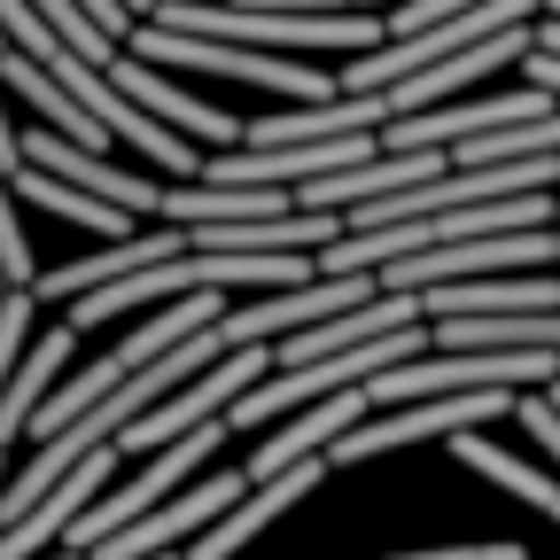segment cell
<instances>
[{"label": "cell", "mask_w": 560, "mask_h": 560, "mask_svg": "<svg viewBox=\"0 0 560 560\" xmlns=\"http://www.w3.org/2000/svg\"><path fill=\"white\" fill-rule=\"evenodd\" d=\"M140 62H187V70H210V79H242V86H265V94H289V102H335L342 79H327V70L312 62H289V55H257V47H226V39H187V32H164V24H140L125 39Z\"/></svg>", "instance_id": "obj_1"}, {"label": "cell", "mask_w": 560, "mask_h": 560, "mask_svg": "<svg viewBox=\"0 0 560 560\" xmlns=\"http://www.w3.org/2000/svg\"><path fill=\"white\" fill-rule=\"evenodd\" d=\"M265 374H280V350H234V359H219L202 382H187L179 397H164L149 420H132V429L117 436V452H132V459H156V452H172L179 436H195V429H210V420H226Z\"/></svg>", "instance_id": "obj_2"}, {"label": "cell", "mask_w": 560, "mask_h": 560, "mask_svg": "<svg viewBox=\"0 0 560 560\" xmlns=\"http://www.w3.org/2000/svg\"><path fill=\"white\" fill-rule=\"evenodd\" d=\"M249 467H219V475H202V482H187L172 506H156L149 522H132L125 537H109L102 552H86V560H172V545L179 537H210L242 499H249Z\"/></svg>", "instance_id": "obj_3"}, {"label": "cell", "mask_w": 560, "mask_h": 560, "mask_svg": "<svg viewBox=\"0 0 560 560\" xmlns=\"http://www.w3.org/2000/svg\"><path fill=\"white\" fill-rule=\"evenodd\" d=\"M24 164H32V172H55V179H70V187H86V195H102L109 210H125V219L164 210V187H156V179H140V172H125V164H109V156L79 149V140H62L55 125H32V132H24Z\"/></svg>", "instance_id": "obj_4"}, {"label": "cell", "mask_w": 560, "mask_h": 560, "mask_svg": "<svg viewBox=\"0 0 560 560\" xmlns=\"http://www.w3.org/2000/svg\"><path fill=\"white\" fill-rule=\"evenodd\" d=\"M109 79L149 109L156 125H172L179 140H195V149H210V156H226V149H249V125L242 117H226V109H210V102H195V94H179L156 62H140V55H117V70Z\"/></svg>", "instance_id": "obj_5"}, {"label": "cell", "mask_w": 560, "mask_h": 560, "mask_svg": "<svg viewBox=\"0 0 560 560\" xmlns=\"http://www.w3.org/2000/svg\"><path fill=\"white\" fill-rule=\"evenodd\" d=\"M529 55H537V24H529V32H506V39H490V47H467V55H444V62H429L420 79H405V86L389 94V125H397V117H429V109L452 102L459 86L490 79V70H506V62H529Z\"/></svg>", "instance_id": "obj_6"}, {"label": "cell", "mask_w": 560, "mask_h": 560, "mask_svg": "<svg viewBox=\"0 0 560 560\" xmlns=\"http://www.w3.org/2000/svg\"><path fill=\"white\" fill-rule=\"evenodd\" d=\"M172 257H187V234H132V242H102L94 257H79V265H62V272H39L32 280V296H102V289H117V280H132V272H149V265H172Z\"/></svg>", "instance_id": "obj_7"}, {"label": "cell", "mask_w": 560, "mask_h": 560, "mask_svg": "<svg viewBox=\"0 0 560 560\" xmlns=\"http://www.w3.org/2000/svg\"><path fill=\"white\" fill-rule=\"evenodd\" d=\"M319 482H327V459H304V467H289L280 482H257L249 499H242V506H234V514H226L219 529H210V537H195V545H187L179 560H234V552H242V545H249L257 529H272V522L289 514L296 499H312Z\"/></svg>", "instance_id": "obj_8"}, {"label": "cell", "mask_w": 560, "mask_h": 560, "mask_svg": "<svg viewBox=\"0 0 560 560\" xmlns=\"http://www.w3.org/2000/svg\"><path fill=\"white\" fill-rule=\"evenodd\" d=\"M296 195L280 187H210V179H187V187H164V210L156 219L195 234V226H257V219H289Z\"/></svg>", "instance_id": "obj_9"}, {"label": "cell", "mask_w": 560, "mask_h": 560, "mask_svg": "<svg viewBox=\"0 0 560 560\" xmlns=\"http://www.w3.org/2000/svg\"><path fill=\"white\" fill-rule=\"evenodd\" d=\"M70 335L79 327H47L32 350H24V366H16V382H9V397H0V444H16V436H32V420L47 412V389L62 382V359H70Z\"/></svg>", "instance_id": "obj_10"}, {"label": "cell", "mask_w": 560, "mask_h": 560, "mask_svg": "<svg viewBox=\"0 0 560 560\" xmlns=\"http://www.w3.org/2000/svg\"><path fill=\"white\" fill-rule=\"evenodd\" d=\"M0 86H9L16 102H32V109H39V117H47L62 140H79V149H94V156L109 149V125H102V117H86V109L70 102V94L47 79V70L32 62V55H0Z\"/></svg>", "instance_id": "obj_11"}, {"label": "cell", "mask_w": 560, "mask_h": 560, "mask_svg": "<svg viewBox=\"0 0 560 560\" xmlns=\"http://www.w3.org/2000/svg\"><path fill=\"white\" fill-rule=\"evenodd\" d=\"M452 459L459 467H475L482 482H506L522 506H537L545 522H560V475H545V467H529V459H514V452H499L490 436H452Z\"/></svg>", "instance_id": "obj_12"}, {"label": "cell", "mask_w": 560, "mask_h": 560, "mask_svg": "<svg viewBox=\"0 0 560 560\" xmlns=\"http://www.w3.org/2000/svg\"><path fill=\"white\" fill-rule=\"evenodd\" d=\"M16 195H32L39 210H55V219L86 226V234H102V242H132V219H125V210H109L102 195L70 187V179H55V172H24V179H16Z\"/></svg>", "instance_id": "obj_13"}, {"label": "cell", "mask_w": 560, "mask_h": 560, "mask_svg": "<svg viewBox=\"0 0 560 560\" xmlns=\"http://www.w3.org/2000/svg\"><path fill=\"white\" fill-rule=\"evenodd\" d=\"M0 272H9L16 289H32V280H39L32 242H24V226H16V179H9V172H0Z\"/></svg>", "instance_id": "obj_14"}, {"label": "cell", "mask_w": 560, "mask_h": 560, "mask_svg": "<svg viewBox=\"0 0 560 560\" xmlns=\"http://www.w3.org/2000/svg\"><path fill=\"white\" fill-rule=\"evenodd\" d=\"M32 289H16L9 304H0V397H9V382H16V366H24V350H32Z\"/></svg>", "instance_id": "obj_15"}, {"label": "cell", "mask_w": 560, "mask_h": 560, "mask_svg": "<svg viewBox=\"0 0 560 560\" xmlns=\"http://www.w3.org/2000/svg\"><path fill=\"white\" fill-rule=\"evenodd\" d=\"M389 560H529V545H506V537H490V545H405Z\"/></svg>", "instance_id": "obj_16"}, {"label": "cell", "mask_w": 560, "mask_h": 560, "mask_svg": "<svg viewBox=\"0 0 560 560\" xmlns=\"http://www.w3.org/2000/svg\"><path fill=\"white\" fill-rule=\"evenodd\" d=\"M514 420H522V429H529V436H537V444L552 452V467H560V405H552L545 389H529V397L514 405Z\"/></svg>", "instance_id": "obj_17"}, {"label": "cell", "mask_w": 560, "mask_h": 560, "mask_svg": "<svg viewBox=\"0 0 560 560\" xmlns=\"http://www.w3.org/2000/svg\"><path fill=\"white\" fill-rule=\"evenodd\" d=\"M0 172H9V179H24L32 164H24V132L9 125V109H0Z\"/></svg>", "instance_id": "obj_18"}, {"label": "cell", "mask_w": 560, "mask_h": 560, "mask_svg": "<svg viewBox=\"0 0 560 560\" xmlns=\"http://www.w3.org/2000/svg\"><path fill=\"white\" fill-rule=\"evenodd\" d=\"M537 55H560V16H545V24H537Z\"/></svg>", "instance_id": "obj_19"}, {"label": "cell", "mask_w": 560, "mask_h": 560, "mask_svg": "<svg viewBox=\"0 0 560 560\" xmlns=\"http://www.w3.org/2000/svg\"><path fill=\"white\" fill-rule=\"evenodd\" d=\"M125 9H132V16H140V24H149V16H156V9H164V0H125Z\"/></svg>", "instance_id": "obj_20"}, {"label": "cell", "mask_w": 560, "mask_h": 560, "mask_svg": "<svg viewBox=\"0 0 560 560\" xmlns=\"http://www.w3.org/2000/svg\"><path fill=\"white\" fill-rule=\"evenodd\" d=\"M9 296H16V280H9V272H0V304H9Z\"/></svg>", "instance_id": "obj_21"}, {"label": "cell", "mask_w": 560, "mask_h": 560, "mask_svg": "<svg viewBox=\"0 0 560 560\" xmlns=\"http://www.w3.org/2000/svg\"><path fill=\"white\" fill-rule=\"evenodd\" d=\"M0 55H16V47H9V32H0Z\"/></svg>", "instance_id": "obj_22"}]
</instances>
